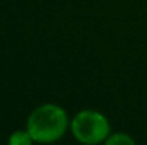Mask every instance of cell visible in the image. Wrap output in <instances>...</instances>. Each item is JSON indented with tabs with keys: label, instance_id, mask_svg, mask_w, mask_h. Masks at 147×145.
Segmentation results:
<instances>
[{
	"label": "cell",
	"instance_id": "1",
	"mask_svg": "<svg viewBox=\"0 0 147 145\" xmlns=\"http://www.w3.org/2000/svg\"><path fill=\"white\" fill-rule=\"evenodd\" d=\"M66 127V112L54 104H46L36 108L27 121V131L33 141L37 142H53L59 140L64 134Z\"/></svg>",
	"mask_w": 147,
	"mask_h": 145
},
{
	"label": "cell",
	"instance_id": "2",
	"mask_svg": "<svg viewBox=\"0 0 147 145\" xmlns=\"http://www.w3.org/2000/svg\"><path fill=\"white\" fill-rule=\"evenodd\" d=\"M109 122L100 112L86 110L79 112L73 122L71 131L74 137L83 144H97L109 135Z\"/></svg>",
	"mask_w": 147,
	"mask_h": 145
},
{
	"label": "cell",
	"instance_id": "3",
	"mask_svg": "<svg viewBox=\"0 0 147 145\" xmlns=\"http://www.w3.org/2000/svg\"><path fill=\"white\" fill-rule=\"evenodd\" d=\"M32 141H33V138H32V135L29 134V131H27V132L17 131V132H14V134L10 137V140H9V142L11 145H30Z\"/></svg>",
	"mask_w": 147,
	"mask_h": 145
},
{
	"label": "cell",
	"instance_id": "4",
	"mask_svg": "<svg viewBox=\"0 0 147 145\" xmlns=\"http://www.w3.org/2000/svg\"><path fill=\"white\" fill-rule=\"evenodd\" d=\"M106 144L111 145V144H134V140H131L130 137H127L126 134H117V135H113L110 138L106 140Z\"/></svg>",
	"mask_w": 147,
	"mask_h": 145
}]
</instances>
